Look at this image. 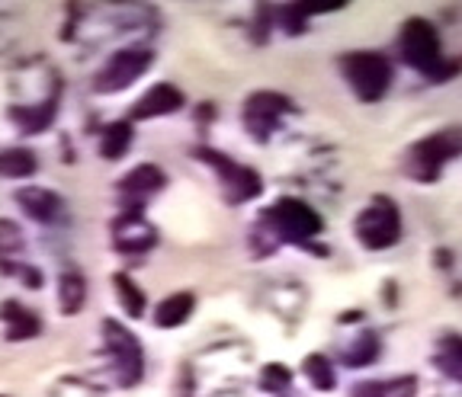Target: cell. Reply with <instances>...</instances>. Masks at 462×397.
I'll return each mask as SVG.
<instances>
[{
  "instance_id": "cb8c5ba5",
  "label": "cell",
  "mask_w": 462,
  "mask_h": 397,
  "mask_svg": "<svg viewBox=\"0 0 462 397\" xmlns=\"http://www.w3.org/2000/svg\"><path fill=\"white\" fill-rule=\"evenodd\" d=\"M302 372L318 391H331L334 382H337V378H334V365L328 362V356H321V353L309 356V359L302 362Z\"/></svg>"
},
{
  "instance_id": "7402d4cb",
  "label": "cell",
  "mask_w": 462,
  "mask_h": 397,
  "mask_svg": "<svg viewBox=\"0 0 462 397\" xmlns=\"http://www.w3.org/2000/svg\"><path fill=\"white\" fill-rule=\"evenodd\" d=\"M23 250V231L14 221L0 218V269L14 273V257Z\"/></svg>"
},
{
  "instance_id": "603a6c76",
  "label": "cell",
  "mask_w": 462,
  "mask_h": 397,
  "mask_svg": "<svg viewBox=\"0 0 462 397\" xmlns=\"http://www.w3.org/2000/svg\"><path fill=\"white\" fill-rule=\"evenodd\" d=\"M10 119H14L23 131H42L45 125L55 119V103H42V106H29V109H14Z\"/></svg>"
},
{
  "instance_id": "7a4b0ae2",
  "label": "cell",
  "mask_w": 462,
  "mask_h": 397,
  "mask_svg": "<svg viewBox=\"0 0 462 397\" xmlns=\"http://www.w3.org/2000/svg\"><path fill=\"white\" fill-rule=\"evenodd\" d=\"M340 74L363 103L383 100L392 87V65L379 51H350L340 59Z\"/></svg>"
},
{
  "instance_id": "8fae6325",
  "label": "cell",
  "mask_w": 462,
  "mask_h": 397,
  "mask_svg": "<svg viewBox=\"0 0 462 397\" xmlns=\"http://www.w3.org/2000/svg\"><path fill=\"white\" fill-rule=\"evenodd\" d=\"M113 244L123 253H144L158 244V231L135 212H123L119 221L113 224Z\"/></svg>"
},
{
  "instance_id": "9c48e42d",
  "label": "cell",
  "mask_w": 462,
  "mask_h": 397,
  "mask_svg": "<svg viewBox=\"0 0 462 397\" xmlns=\"http://www.w3.org/2000/svg\"><path fill=\"white\" fill-rule=\"evenodd\" d=\"M289 109H292V103H289L286 96H280V94H270V90H260V94L247 96V103H245L247 131L263 141L267 135H273L276 125H280V119L286 116Z\"/></svg>"
},
{
  "instance_id": "ac0fdd59",
  "label": "cell",
  "mask_w": 462,
  "mask_h": 397,
  "mask_svg": "<svg viewBox=\"0 0 462 397\" xmlns=\"http://www.w3.org/2000/svg\"><path fill=\"white\" fill-rule=\"evenodd\" d=\"M36 174V154L26 151V148H10V151H0V176H10V180H26V176Z\"/></svg>"
},
{
  "instance_id": "9a60e30c",
  "label": "cell",
  "mask_w": 462,
  "mask_h": 397,
  "mask_svg": "<svg viewBox=\"0 0 462 397\" xmlns=\"http://www.w3.org/2000/svg\"><path fill=\"white\" fill-rule=\"evenodd\" d=\"M193 304L196 298L189 292H177V295L164 298V302L154 308V324L158 327H180L183 320L193 314Z\"/></svg>"
},
{
  "instance_id": "ba28073f",
  "label": "cell",
  "mask_w": 462,
  "mask_h": 397,
  "mask_svg": "<svg viewBox=\"0 0 462 397\" xmlns=\"http://www.w3.org/2000/svg\"><path fill=\"white\" fill-rule=\"evenodd\" d=\"M202 158V164H209L212 170L218 174V183L225 189V199L228 203H247L260 193V176L254 174L251 167H241L235 160H228L225 154L212 151V148H199L196 151Z\"/></svg>"
},
{
  "instance_id": "5bb4252c",
  "label": "cell",
  "mask_w": 462,
  "mask_h": 397,
  "mask_svg": "<svg viewBox=\"0 0 462 397\" xmlns=\"http://www.w3.org/2000/svg\"><path fill=\"white\" fill-rule=\"evenodd\" d=\"M0 320L7 324V339L20 343V339H32L39 333V318L32 311H26L20 302H4L0 304Z\"/></svg>"
},
{
  "instance_id": "5b68a950",
  "label": "cell",
  "mask_w": 462,
  "mask_h": 397,
  "mask_svg": "<svg viewBox=\"0 0 462 397\" xmlns=\"http://www.w3.org/2000/svg\"><path fill=\"white\" fill-rule=\"evenodd\" d=\"M267 224L282 240L299 247H309L311 238L321 234V218L302 199H280V203H273L267 209Z\"/></svg>"
},
{
  "instance_id": "6da1fadb",
  "label": "cell",
  "mask_w": 462,
  "mask_h": 397,
  "mask_svg": "<svg viewBox=\"0 0 462 397\" xmlns=\"http://www.w3.org/2000/svg\"><path fill=\"white\" fill-rule=\"evenodd\" d=\"M398 51H402V61L414 71H420L430 80H443L456 71L453 65H447L440 49V39L427 20H408L402 26V39H398Z\"/></svg>"
},
{
  "instance_id": "30bf717a",
  "label": "cell",
  "mask_w": 462,
  "mask_h": 397,
  "mask_svg": "<svg viewBox=\"0 0 462 397\" xmlns=\"http://www.w3.org/2000/svg\"><path fill=\"white\" fill-rule=\"evenodd\" d=\"M164 183H167V176H164L161 167H154V164L135 167L129 176L119 180V199H123V209L142 215L144 203H148L152 195H158L161 189H164Z\"/></svg>"
},
{
  "instance_id": "d4e9b609",
  "label": "cell",
  "mask_w": 462,
  "mask_h": 397,
  "mask_svg": "<svg viewBox=\"0 0 462 397\" xmlns=\"http://www.w3.org/2000/svg\"><path fill=\"white\" fill-rule=\"evenodd\" d=\"M379 356V339H375V333H363V337L354 339V347L344 353V362L346 365H369V362Z\"/></svg>"
},
{
  "instance_id": "8992f818",
  "label": "cell",
  "mask_w": 462,
  "mask_h": 397,
  "mask_svg": "<svg viewBox=\"0 0 462 397\" xmlns=\"http://www.w3.org/2000/svg\"><path fill=\"white\" fill-rule=\"evenodd\" d=\"M103 347H106V356L113 362L116 382L123 384V388L138 384L144 368V356L135 333H129L123 324H116V320H103Z\"/></svg>"
},
{
  "instance_id": "7c38bea8",
  "label": "cell",
  "mask_w": 462,
  "mask_h": 397,
  "mask_svg": "<svg viewBox=\"0 0 462 397\" xmlns=\"http://www.w3.org/2000/svg\"><path fill=\"white\" fill-rule=\"evenodd\" d=\"M183 106V94L173 84H154L142 100L132 109V119L142 122V119H154V116H171Z\"/></svg>"
},
{
  "instance_id": "4fadbf2b",
  "label": "cell",
  "mask_w": 462,
  "mask_h": 397,
  "mask_svg": "<svg viewBox=\"0 0 462 397\" xmlns=\"http://www.w3.org/2000/svg\"><path fill=\"white\" fill-rule=\"evenodd\" d=\"M16 203L26 209L29 218H36V221H42V224H51V221L61 218V199L45 186L20 189V193H16Z\"/></svg>"
},
{
  "instance_id": "e0dca14e",
  "label": "cell",
  "mask_w": 462,
  "mask_h": 397,
  "mask_svg": "<svg viewBox=\"0 0 462 397\" xmlns=\"http://www.w3.org/2000/svg\"><path fill=\"white\" fill-rule=\"evenodd\" d=\"M433 362L440 365L443 375H449L453 382L462 384V337H443L440 343H437Z\"/></svg>"
},
{
  "instance_id": "277c9868",
  "label": "cell",
  "mask_w": 462,
  "mask_h": 397,
  "mask_svg": "<svg viewBox=\"0 0 462 397\" xmlns=\"http://www.w3.org/2000/svg\"><path fill=\"white\" fill-rule=\"evenodd\" d=\"M354 234L363 247L369 250H385V247H395L402 238V215H398V205L385 195H375L369 209L360 212L354 224Z\"/></svg>"
},
{
  "instance_id": "d6986e66",
  "label": "cell",
  "mask_w": 462,
  "mask_h": 397,
  "mask_svg": "<svg viewBox=\"0 0 462 397\" xmlns=\"http://www.w3.org/2000/svg\"><path fill=\"white\" fill-rule=\"evenodd\" d=\"M132 148V122H113L106 125L100 138V154L106 160H119Z\"/></svg>"
},
{
  "instance_id": "ffe728a7",
  "label": "cell",
  "mask_w": 462,
  "mask_h": 397,
  "mask_svg": "<svg viewBox=\"0 0 462 397\" xmlns=\"http://www.w3.org/2000/svg\"><path fill=\"white\" fill-rule=\"evenodd\" d=\"M418 382L414 378H395V382H369L356 384L354 397H414Z\"/></svg>"
},
{
  "instance_id": "484cf974",
  "label": "cell",
  "mask_w": 462,
  "mask_h": 397,
  "mask_svg": "<svg viewBox=\"0 0 462 397\" xmlns=\"http://www.w3.org/2000/svg\"><path fill=\"white\" fill-rule=\"evenodd\" d=\"M276 20H280V26L289 32V36H299V32L305 30V14L299 4H286V7L276 10Z\"/></svg>"
},
{
  "instance_id": "44dd1931",
  "label": "cell",
  "mask_w": 462,
  "mask_h": 397,
  "mask_svg": "<svg viewBox=\"0 0 462 397\" xmlns=\"http://www.w3.org/2000/svg\"><path fill=\"white\" fill-rule=\"evenodd\" d=\"M113 285H116V295H119V304H123L125 314H129V318H142L144 314V295L135 282H132L125 273H116Z\"/></svg>"
},
{
  "instance_id": "2e32d148",
  "label": "cell",
  "mask_w": 462,
  "mask_h": 397,
  "mask_svg": "<svg viewBox=\"0 0 462 397\" xmlns=\"http://www.w3.org/2000/svg\"><path fill=\"white\" fill-rule=\"evenodd\" d=\"M84 298L87 282L80 273H65L58 279V308H61V314H78L84 308Z\"/></svg>"
},
{
  "instance_id": "4316f807",
  "label": "cell",
  "mask_w": 462,
  "mask_h": 397,
  "mask_svg": "<svg viewBox=\"0 0 462 397\" xmlns=\"http://www.w3.org/2000/svg\"><path fill=\"white\" fill-rule=\"evenodd\" d=\"M260 384H263V391L276 394V391H282L289 384V372L282 365H267L263 368V375H260Z\"/></svg>"
},
{
  "instance_id": "52a82bcc",
  "label": "cell",
  "mask_w": 462,
  "mask_h": 397,
  "mask_svg": "<svg viewBox=\"0 0 462 397\" xmlns=\"http://www.w3.org/2000/svg\"><path fill=\"white\" fill-rule=\"evenodd\" d=\"M154 55L148 49H125V51H116L113 59L100 68L94 80V90L97 94H119L125 90L129 84H135L148 68H152Z\"/></svg>"
},
{
  "instance_id": "3957f363",
  "label": "cell",
  "mask_w": 462,
  "mask_h": 397,
  "mask_svg": "<svg viewBox=\"0 0 462 397\" xmlns=\"http://www.w3.org/2000/svg\"><path fill=\"white\" fill-rule=\"evenodd\" d=\"M456 154H462V129L437 131V135H427L424 141H418V145L408 151L404 170H408V176H414V180L433 183Z\"/></svg>"
}]
</instances>
